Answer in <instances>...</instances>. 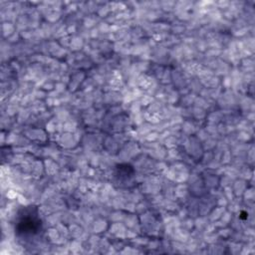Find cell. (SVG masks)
Listing matches in <instances>:
<instances>
[{
  "instance_id": "1",
  "label": "cell",
  "mask_w": 255,
  "mask_h": 255,
  "mask_svg": "<svg viewBox=\"0 0 255 255\" xmlns=\"http://www.w3.org/2000/svg\"><path fill=\"white\" fill-rule=\"evenodd\" d=\"M42 229V223L35 207H24L18 215L15 232L20 236H34Z\"/></svg>"
}]
</instances>
